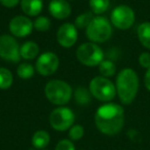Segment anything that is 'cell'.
Instances as JSON below:
<instances>
[{
  "label": "cell",
  "instance_id": "obj_23",
  "mask_svg": "<svg viewBox=\"0 0 150 150\" xmlns=\"http://www.w3.org/2000/svg\"><path fill=\"white\" fill-rule=\"evenodd\" d=\"M50 20L44 16H38L33 22L34 29L39 32H46L50 28Z\"/></svg>",
  "mask_w": 150,
  "mask_h": 150
},
{
  "label": "cell",
  "instance_id": "obj_16",
  "mask_svg": "<svg viewBox=\"0 0 150 150\" xmlns=\"http://www.w3.org/2000/svg\"><path fill=\"white\" fill-rule=\"evenodd\" d=\"M137 35L140 43L147 50H150V22H143L137 29Z\"/></svg>",
  "mask_w": 150,
  "mask_h": 150
},
{
  "label": "cell",
  "instance_id": "obj_2",
  "mask_svg": "<svg viewBox=\"0 0 150 150\" xmlns=\"http://www.w3.org/2000/svg\"><path fill=\"white\" fill-rule=\"evenodd\" d=\"M116 94L123 105H129L136 99L139 91V77L135 70L122 69L116 76Z\"/></svg>",
  "mask_w": 150,
  "mask_h": 150
},
{
  "label": "cell",
  "instance_id": "obj_1",
  "mask_svg": "<svg viewBox=\"0 0 150 150\" xmlns=\"http://www.w3.org/2000/svg\"><path fill=\"white\" fill-rule=\"evenodd\" d=\"M95 123L101 133L108 136L116 135L125 125V110L116 103H106L97 109Z\"/></svg>",
  "mask_w": 150,
  "mask_h": 150
},
{
  "label": "cell",
  "instance_id": "obj_3",
  "mask_svg": "<svg viewBox=\"0 0 150 150\" xmlns=\"http://www.w3.org/2000/svg\"><path fill=\"white\" fill-rule=\"evenodd\" d=\"M73 91L68 82L61 79H52L44 86V95L52 104L63 106L69 103Z\"/></svg>",
  "mask_w": 150,
  "mask_h": 150
},
{
  "label": "cell",
  "instance_id": "obj_29",
  "mask_svg": "<svg viewBox=\"0 0 150 150\" xmlns=\"http://www.w3.org/2000/svg\"><path fill=\"white\" fill-rule=\"evenodd\" d=\"M144 84H145V88H147V91L150 92V69H148L145 73V76H144Z\"/></svg>",
  "mask_w": 150,
  "mask_h": 150
},
{
  "label": "cell",
  "instance_id": "obj_6",
  "mask_svg": "<svg viewBox=\"0 0 150 150\" xmlns=\"http://www.w3.org/2000/svg\"><path fill=\"white\" fill-rule=\"evenodd\" d=\"M92 96L101 102H110L116 96V88L110 79L103 76H96L90 82Z\"/></svg>",
  "mask_w": 150,
  "mask_h": 150
},
{
  "label": "cell",
  "instance_id": "obj_20",
  "mask_svg": "<svg viewBox=\"0 0 150 150\" xmlns=\"http://www.w3.org/2000/svg\"><path fill=\"white\" fill-rule=\"evenodd\" d=\"M99 71L101 73V76L109 78L114 76V74L116 73V67L111 60H104L99 65Z\"/></svg>",
  "mask_w": 150,
  "mask_h": 150
},
{
  "label": "cell",
  "instance_id": "obj_12",
  "mask_svg": "<svg viewBox=\"0 0 150 150\" xmlns=\"http://www.w3.org/2000/svg\"><path fill=\"white\" fill-rule=\"evenodd\" d=\"M78 39L77 28L72 23H65L60 26L57 32V41L62 47L70 48Z\"/></svg>",
  "mask_w": 150,
  "mask_h": 150
},
{
  "label": "cell",
  "instance_id": "obj_5",
  "mask_svg": "<svg viewBox=\"0 0 150 150\" xmlns=\"http://www.w3.org/2000/svg\"><path fill=\"white\" fill-rule=\"evenodd\" d=\"M76 58L86 67H96L104 61V52L94 42H84L76 50Z\"/></svg>",
  "mask_w": 150,
  "mask_h": 150
},
{
  "label": "cell",
  "instance_id": "obj_28",
  "mask_svg": "<svg viewBox=\"0 0 150 150\" xmlns=\"http://www.w3.org/2000/svg\"><path fill=\"white\" fill-rule=\"evenodd\" d=\"M21 0H0V4L6 8H13L20 3Z\"/></svg>",
  "mask_w": 150,
  "mask_h": 150
},
{
  "label": "cell",
  "instance_id": "obj_11",
  "mask_svg": "<svg viewBox=\"0 0 150 150\" xmlns=\"http://www.w3.org/2000/svg\"><path fill=\"white\" fill-rule=\"evenodd\" d=\"M8 29L13 37L24 38L32 33L34 26L33 22L27 16H16L9 22Z\"/></svg>",
  "mask_w": 150,
  "mask_h": 150
},
{
  "label": "cell",
  "instance_id": "obj_18",
  "mask_svg": "<svg viewBox=\"0 0 150 150\" xmlns=\"http://www.w3.org/2000/svg\"><path fill=\"white\" fill-rule=\"evenodd\" d=\"M91 97H92V94H91L90 90L83 88V86H79V88H77L74 91L75 101H76L77 104L82 105V106H86V105L90 104Z\"/></svg>",
  "mask_w": 150,
  "mask_h": 150
},
{
  "label": "cell",
  "instance_id": "obj_13",
  "mask_svg": "<svg viewBox=\"0 0 150 150\" xmlns=\"http://www.w3.org/2000/svg\"><path fill=\"white\" fill-rule=\"evenodd\" d=\"M50 16L57 20H65L71 15V5L67 0H50L48 4Z\"/></svg>",
  "mask_w": 150,
  "mask_h": 150
},
{
  "label": "cell",
  "instance_id": "obj_19",
  "mask_svg": "<svg viewBox=\"0 0 150 150\" xmlns=\"http://www.w3.org/2000/svg\"><path fill=\"white\" fill-rule=\"evenodd\" d=\"M13 75L7 68L0 67V90H7L13 86Z\"/></svg>",
  "mask_w": 150,
  "mask_h": 150
},
{
  "label": "cell",
  "instance_id": "obj_9",
  "mask_svg": "<svg viewBox=\"0 0 150 150\" xmlns=\"http://www.w3.org/2000/svg\"><path fill=\"white\" fill-rule=\"evenodd\" d=\"M19 42L13 35L3 34L0 36V58L7 62L18 63L21 60Z\"/></svg>",
  "mask_w": 150,
  "mask_h": 150
},
{
  "label": "cell",
  "instance_id": "obj_8",
  "mask_svg": "<svg viewBox=\"0 0 150 150\" xmlns=\"http://www.w3.org/2000/svg\"><path fill=\"white\" fill-rule=\"evenodd\" d=\"M135 11L129 5L121 4L112 11L110 22L112 26L119 30H127L135 23Z\"/></svg>",
  "mask_w": 150,
  "mask_h": 150
},
{
  "label": "cell",
  "instance_id": "obj_22",
  "mask_svg": "<svg viewBox=\"0 0 150 150\" xmlns=\"http://www.w3.org/2000/svg\"><path fill=\"white\" fill-rule=\"evenodd\" d=\"M35 69L30 63H22L18 66L17 68V74L22 79H30L33 77Z\"/></svg>",
  "mask_w": 150,
  "mask_h": 150
},
{
  "label": "cell",
  "instance_id": "obj_7",
  "mask_svg": "<svg viewBox=\"0 0 150 150\" xmlns=\"http://www.w3.org/2000/svg\"><path fill=\"white\" fill-rule=\"evenodd\" d=\"M75 120L73 111L68 107L61 106L54 109L50 115V123L56 131L64 132L70 129Z\"/></svg>",
  "mask_w": 150,
  "mask_h": 150
},
{
  "label": "cell",
  "instance_id": "obj_14",
  "mask_svg": "<svg viewBox=\"0 0 150 150\" xmlns=\"http://www.w3.org/2000/svg\"><path fill=\"white\" fill-rule=\"evenodd\" d=\"M21 9L27 17H38L43 8L42 0H21Z\"/></svg>",
  "mask_w": 150,
  "mask_h": 150
},
{
  "label": "cell",
  "instance_id": "obj_27",
  "mask_svg": "<svg viewBox=\"0 0 150 150\" xmlns=\"http://www.w3.org/2000/svg\"><path fill=\"white\" fill-rule=\"evenodd\" d=\"M139 64L142 68H145V69H150V54L147 52H142L140 54L139 56Z\"/></svg>",
  "mask_w": 150,
  "mask_h": 150
},
{
  "label": "cell",
  "instance_id": "obj_10",
  "mask_svg": "<svg viewBox=\"0 0 150 150\" xmlns=\"http://www.w3.org/2000/svg\"><path fill=\"white\" fill-rule=\"evenodd\" d=\"M60 65L59 57L52 52H45L38 56L35 69L42 76H50L57 72Z\"/></svg>",
  "mask_w": 150,
  "mask_h": 150
},
{
  "label": "cell",
  "instance_id": "obj_4",
  "mask_svg": "<svg viewBox=\"0 0 150 150\" xmlns=\"http://www.w3.org/2000/svg\"><path fill=\"white\" fill-rule=\"evenodd\" d=\"M112 24L105 17L96 16L86 27V37L94 43H103L112 36Z\"/></svg>",
  "mask_w": 150,
  "mask_h": 150
},
{
  "label": "cell",
  "instance_id": "obj_17",
  "mask_svg": "<svg viewBox=\"0 0 150 150\" xmlns=\"http://www.w3.org/2000/svg\"><path fill=\"white\" fill-rule=\"evenodd\" d=\"M50 140V137L47 132L40 129V131H37L34 133L33 137H32V144L37 149H42V148L46 147L48 145Z\"/></svg>",
  "mask_w": 150,
  "mask_h": 150
},
{
  "label": "cell",
  "instance_id": "obj_25",
  "mask_svg": "<svg viewBox=\"0 0 150 150\" xmlns=\"http://www.w3.org/2000/svg\"><path fill=\"white\" fill-rule=\"evenodd\" d=\"M84 135V129L80 125H72L69 129V138L73 141L80 140Z\"/></svg>",
  "mask_w": 150,
  "mask_h": 150
},
{
  "label": "cell",
  "instance_id": "obj_21",
  "mask_svg": "<svg viewBox=\"0 0 150 150\" xmlns=\"http://www.w3.org/2000/svg\"><path fill=\"white\" fill-rule=\"evenodd\" d=\"M110 0H90V7L94 15H102L108 9Z\"/></svg>",
  "mask_w": 150,
  "mask_h": 150
},
{
  "label": "cell",
  "instance_id": "obj_15",
  "mask_svg": "<svg viewBox=\"0 0 150 150\" xmlns=\"http://www.w3.org/2000/svg\"><path fill=\"white\" fill-rule=\"evenodd\" d=\"M20 54L24 60H34L39 56V46L34 41H26L20 47Z\"/></svg>",
  "mask_w": 150,
  "mask_h": 150
},
{
  "label": "cell",
  "instance_id": "obj_26",
  "mask_svg": "<svg viewBox=\"0 0 150 150\" xmlns=\"http://www.w3.org/2000/svg\"><path fill=\"white\" fill-rule=\"evenodd\" d=\"M56 150H75V146L70 140H61L56 146Z\"/></svg>",
  "mask_w": 150,
  "mask_h": 150
},
{
  "label": "cell",
  "instance_id": "obj_24",
  "mask_svg": "<svg viewBox=\"0 0 150 150\" xmlns=\"http://www.w3.org/2000/svg\"><path fill=\"white\" fill-rule=\"evenodd\" d=\"M93 19H94V13H83L75 19L74 25L76 26L77 29H83V28L86 29V27L90 25Z\"/></svg>",
  "mask_w": 150,
  "mask_h": 150
}]
</instances>
